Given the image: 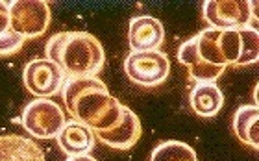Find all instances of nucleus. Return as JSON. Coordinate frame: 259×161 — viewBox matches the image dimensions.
I'll use <instances>...</instances> for the list:
<instances>
[{"instance_id": "9b49d317", "label": "nucleus", "mask_w": 259, "mask_h": 161, "mask_svg": "<svg viewBox=\"0 0 259 161\" xmlns=\"http://www.w3.org/2000/svg\"><path fill=\"white\" fill-rule=\"evenodd\" d=\"M143 128H141V120L128 106L124 109V117L113 130L109 132H95V137L100 139L104 145L117 148V150H128L139 141Z\"/></svg>"}, {"instance_id": "9d476101", "label": "nucleus", "mask_w": 259, "mask_h": 161, "mask_svg": "<svg viewBox=\"0 0 259 161\" xmlns=\"http://www.w3.org/2000/svg\"><path fill=\"white\" fill-rule=\"evenodd\" d=\"M128 43L132 52H152L159 50L165 43V28L156 17L137 15L130 21Z\"/></svg>"}, {"instance_id": "f8f14e48", "label": "nucleus", "mask_w": 259, "mask_h": 161, "mask_svg": "<svg viewBox=\"0 0 259 161\" xmlns=\"http://www.w3.org/2000/svg\"><path fill=\"white\" fill-rule=\"evenodd\" d=\"M61 152L67 156H83L95 148V132L78 120H67L60 135L56 137Z\"/></svg>"}, {"instance_id": "dca6fc26", "label": "nucleus", "mask_w": 259, "mask_h": 161, "mask_svg": "<svg viewBox=\"0 0 259 161\" xmlns=\"http://www.w3.org/2000/svg\"><path fill=\"white\" fill-rule=\"evenodd\" d=\"M24 39L11 32L10 28V10L8 2L0 0V58L13 56L24 47Z\"/></svg>"}, {"instance_id": "7ed1b4c3", "label": "nucleus", "mask_w": 259, "mask_h": 161, "mask_svg": "<svg viewBox=\"0 0 259 161\" xmlns=\"http://www.w3.org/2000/svg\"><path fill=\"white\" fill-rule=\"evenodd\" d=\"M180 63L185 65L196 84L217 82L228 69L219 47V30L205 28L198 35L185 41L178 50Z\"/></svg>"}, {"instance_id": "0eeeda50", "label": "nucleus", "mask_w": 259, "mask_h": 161, "mask_svg": "<svg viewBox=\"0 0 259 161\" xmlns=\"http://www.w3.org/2000/svg\"><path fill=\"white\" fill-rule=\"evenodd\" d=\"M219 47L226 65L246 67L257 63L259 59V33L255 26L237 30H219Z\"/></svg>"}, {"instance_id": "a211bd4d", "label": "nucleus", "mask_w": 259, "mask_h": 161, "mask_svg": "<svg viewBox=\"0 0 259 161\" xmlns=\"http://www.w3.org/2000/svg\"><path fill=\"white\" fill-rule=\"evenodd\" d=\"M67 161H98V159H95V157L89 156V154H83V156H70V157H67Z\"/></svg>"}, {"instance_id": "4468645a", "label": "nucleus", "mask_w": 259, "mask_h": 161, "mask_svg": "<svg viewBox=\"0 0 259 161\" xmlns=\"http://www.w3.org/2000/svg\"><path fill=\"white\" fill-rule=\"evenodd\" d=\"M189 104L198 117L211 118L219 115L224 106V95L215 82H200L191 91Z\"/></svg>"}, {"instance_id": "f03ea898", "label": "nucleus", "mask_w": 259, "mask_h": 161, "mask_svg": "<svg viewBox=\"0 0 259 161\" xmlns=\"http://www.w3.org/2000/svg\"><path fill=\"white\" fill-rule=\"evenodd\" d=\"M47 59L56 63L67 78L97 76L106 65L102 43L89 32H60L47 43Z\"/></svg>"}, {"instance_id": "20e7f679", "label": "nucleus", "mask_w": 259, "mask_h": 161, "mask_svg": "<svg viewBox=\"0 0 259 161\" xmlns=\"http://www.w3.org/2000/svg\"><path fill=\"white\" fill-rule=\"evenodd\" d=\"M22 128L35 139H56L63 130L67 117L63 107L50 98H35L28 102L21 115Z\"/></svg>"}, {"instance_id": "1a4fd4ad", "label": "nucleus", "mask_w": 259, "mask_h": 161, "mask_svg": "<svg viewBox=\"0 0 259 161\" xmlns=\"http://www.w3.org/2000/svg\"><path fill=\"white\" fill-rule=\"evenodd\" d=\"M254 8L255 2L250 0H205L202 13L215 30H237L250 26Z\"/></svg>"}, {"instance_id": "2eb2a0df", "label": "nucleus", "mask_w": 259, "mask_h": 161, "mask_svg": "<svg viewBox=\"0 0 259 161\" xmlns=\"http://www.w3.org/2000/svg\"><path fill=\"white\" fill-rule=\"evenodd\" d=\"M259 109L257 106H241L233 115V134L243 145L259 148Z\"/></svg>"}, {"instance_id": "6e6552de", "label": "nucleus", "mask_w": 259, "mask_h": 161, "mask_svg": "<svg viewBox=\"0 0 259 161\" xmlns=\"http://www.w3.org/2000/svg\"><path fill=\"white\" fill-rule=\"evenodd\" d=\"M22 82L26 91L35 98H52L63 91L67 76L50 59L35 58L22 70Z\"/></svg>"}, {"instance_id": "423d86ee", "label": "nucleus", "mask_w": 259, "mask_h": 161, "mask_svg": "<svg viewBox=\"0 0 259 161\" xmlns=\"http://www.w3.org/2000/svg\"><path fill=\"white\" fill-rule=\"evenodd\" d=\"M124 72L130 82L141 87L161 86L168 78L170 61L161 50L152 52H130L124 59Z\"/></svg>"}, {"instance_id": "f257e3e1", "label": "nucleus", "mask_w": 259, "mask_h": 161, "mask_svg": "<svg viewBox=\"0 0 259 161\" xmlns=\"http://www.w3.org/2000/svg\"><path fill=\"white\" fill-rule=\"evenodd\" d=\"M61 97L72 120L93 132H109L124 117L126 106L109 93L98 76L67 78Z\"/></svg>"}, {"instance_id": "39448f33", "label": "nucleus", "mask_w": 259, "mask_h": 161, "mask_svg": "<svg viewBox=\"0 0 259 161\" xmlns=\"http://www.w3.org/2000/svg\"><path fill=\"white\" fill-rule=\"evenodd\" d=\"M10 28L24 41L41 37L52 21L50 4L45 0H13L8 2Z\"/></svg>"}, {"instance_id": "ddd939ff", "label": "nucleus", "mask_w": 259, "mask_h": 161, "mask_svg": "<svg viewBox=\"0 0 259 161\" xmlns=\"http://www.w3.org/2000/svg\"><path fill=\"white\" fill-rule=\"evenodd\" d=\"M0 161H47L41 146L30 137L0 135Z\"/></svg>"}, {"instance_id": "f3484780", "label": "nucleus", "mask_w": 259, "mask_h": 161, "mask_svg": "<svg viewBox=\"0 0 259 161\" xmlns=\"http://www.w3.org/2000/svg\"><path fill=\"white\" fill-rule=\"evenodd\" d=\"M150 161H198L193 146L182 141H165L152 150Z\"/></svg>"}]
</instances>
